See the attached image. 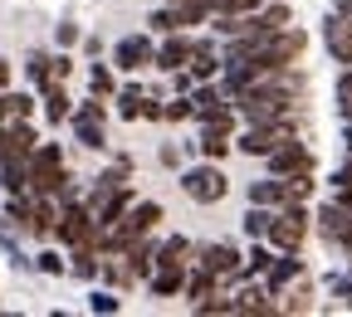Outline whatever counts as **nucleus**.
<instances>
[{
  "label": "nucleus",
  "instance_id": "3",
  "mask_svg": "<svg viewBox=\"0 0 352 317\" xmlns=\"http://www.w3.org/2000/svg\"><path fill=\"white\" fill-rule=\"evenodd\" d=\"M308 230H314V215H308L303 205H279L274 210V220H270V239L279 254H298L303 249V239H308Z\"/></svg>",
  "mask_w": 352,
  "mask_h": 317
},
{
  "label": "nucleus",
  "instance_id": "36",
  "mask_svg": "<svg viewBox=\"0 0 352 317\" xmlns=\"http://www.w3.org/2000/svg\"><path fill=\"white\" fill-rule=\"evenodd\" d=\"M142 117H147V122H162V103H157V98H142Z\"/></svg>",
  "mask_w": 352,
  "mask_h": 317
},
{
  "label": "nucleus",
  "instance_id": "35",
  "mask_svg": "<svg viewBox=\"0 0 352 317\" xmlns=\"http://www.w3.org/2000/svg\"><path fill=\"white\" fill-rule=\"evenodd\" d=\"M54 39L64 44V49H74V44H78V25H59V30H54Z\"/></svg>",
  "mask_w": 352,
  "mask_h": 317
},
{
  "label": "nucleus",
  "instance_id": "16",
  "mask_svg": "<svg viewBox=\"0 0 352 317\" xmlns=\"http://www.w3.org/2000/svg\"><path fill=\"white\" fill-rule=\"evenodd\" d=\"M215 288H220V279L210 274V268H201V263H196L191 274H186V298H191V307H201V303H206Z\"/></svg>",
  "mask_w": 352,
  "mask_h": 317
},
{
  "label": "nucleus",
  "instance_id": "27",
  "mask_svg": "<svg viewBox=\"0 0 352 317\" xmlns=\"http://www.w3.org/2000/svg\"><path fill=\"white\" fill-rule=\"evenodd\" d=\"M88 78H94V98H113V93H118V83H113V69H108V64H94V73H88Z\"/></svg>",
  "mask_w": 352,
  "mask_h": 317
},
{
  "label": "nucleus",
  "instance_id": "12",
  "mask_svg": "<svg viewBox=\"0 0 352 317\" xmlns=\"http://www.w3.org/2000/svg\"><path fill=\"white\" fill-rule=\"evenodd\" d=\"M186 274H191L186 263H157L147 283H152L157 298H176V293H186Z\"/></svg>",
  "mask_w": 352,
  "mask_h": 317
},
{
  "label": "nucleus",
  "instance_id": "33",
  "mask_svg": "<svg viewBox=\"0 0 352 317\" xmlns=\"http://www.w3.org/2000/svg\"><path fill=\"white\" fill-rule=\"evenodd\" d=\"M338 103H342V117H352V64H347V73L338 78Z\"/></svg>",
  "mask_w": 352,
  "mask_h": 317
},
{
  "label": "nucleus",
  "instance_id": "9",
  "mask_svg": "<svg viewBox=\"0 0 352 317\" xmlns=\"http://www.w3.org/2000/svg\"><path fill=\"white\" fill-rule=\"evenodd\" d=\"M191 49H196V39H191L186 30H171V34H166V39L157 44V54H152V64H157L162 73H176V69H186Z\"/></svg>",
  "mask_w": 352,
  "mask_h": 317
},
{
  "label": "nucleus",
  "instance_id": "6",
  "mask_svg": "<svg viewBox=\"0 0 352 317\" xmlns=\"http://www.w3.org/2000/svg\"><path fill=\"white\" fill-rule=\"evenodd\" d=\"M34 147H39V132L30 127V117L0 122V161H30Z\"/></svg>",
  "mask_w": 352,
  "mask_h": 317
},
{
  "label": "nucleus",
  "instance_id": "42",
  "mask_svg": "<svg viewBox=\"0 0 352 317\" xmlns=\"http://www.w3.org/2000/svg\"><path fill=\"white\" fill-rule=\"evenodd\" d=\"M347 147H352V117H347Z\"/></svg>",
  "mask_w": 352,
  "mask_h": 317
},
{
  "label": "nucleus",
  "instance_id": "31",
  "mask_svg": "<svg viewBox=\"0 0 352 317\" xmlns=\"http://www.w3.org/2000/svg\"><path fill=\"white\" fill-rule=\"evenodd\" d=\"M34 263H39V274H54V279H59V274H69V263H64V259H59L54 249H44V254H39Z\"/></svg>",
  "mask_w": 352,
  "mask_h": 317
},
{
  "label": "nucleus",
  "instance_id": "34",
  "mask_svg": "<svg viewBox=\"0 0 352 317\" xmlns=\"http://www.w3.org/2000/svg\"><path fill=\"white\" fill-rule=\"evenodd\" d=\"M69 73H74V59H69V54H59V59H50V78H54V83H64Z\"/></svg>",
  "mask_w": 352,
  "mask_h": 317
},
{
  "label": "nucleus",
  "instance_id": "38",
  "mask_svg": "<svg viewBox=\"0 0 352 317\" xmlns=\"http://www.w3.org/2000/svg\"><path fill=\"white\" fill-rule=\"evenodd\" d=\"M333 191H338V200H342V205H352V180H338Z\"/></svg>",
  "mask_w": 352,
  "mask_h": 317
},
{
  "label": "nucleus",
  "instance_id": "32",
  "mask_svg": "<svg viewBox=\"0 0 352 317\" xmlns=\"http://www.w3.org/2000/svg\"><path fill=\"white\" fill-rule=\"evenodd\" d=\"M88 307H94V312H118L122 303H118V298H113L108 288H98V293H88Z\"/></svg>",
  "mask_w": 352,
  "mask_h": 317
},
{
  "label": "nucleus",
  "instance_id": "39",
  "mask_svg": "<svg viewBox=\"0 0 352 317\" xmlns=\"http://www.w3.org/2000/svg\"><path fill=\"white\" fill-rule=\"evenodd\" d=\"M338 180H352V156H347V161H342V166L333 171V186H338Z\"/></svg>",
  "mask_w": 352,
  "mask_h": 317
},
{
  "label": "nucleus",
  "instance_id": "23",
  "mask_svg": "<svg viewBox=\"0 0 352 317\" xmlns=\"http://www.w3.org/2000/svg\"><path fill=\"white\" fill-rule=\"evenodd\" d=\"M196 122H201V132H206V127H210V132H235V108H230V103H220V108L201 113Z\"/></svg>",
  "mask_w": 352,
  "mask_h": 317
},
{
  "label": "nucleus",
  "instance_id": "7",
  "mask_svg": "<svg viewBox=\"0 0 352 317\" xmlns=\"http://www.w3.org/2000/svg\"><path fill=\"white\" fill-rule=\"evenodd\" d=\"M240 259H245V254H240L235 244H206V249H196V263H201V268H210L220 283L245 279V263H240Z\"/></svg>",
  "mask_w": 352,
  "mask_h": 317
},
{
  "label": "nucleus",
  "instance_id": "14",
  "mask_svg": "<svg viewBox=\"0 0 352 317\" xmlns=\"http://www.w3.org/2000/svg\"><path fill=\"white\" fill-rule=\"evenodd\" d=\"M298 274H303V259L284 254V259H274V263H270V274H264V288H270V293L279 298V293H284V288H289Z\"/></svg>",
  "mask_w": 352,
  "mask_h": 317
},
{
  "label": "nucleus",
  "instance_id": "10",
  "mask_svg": "<svg viewBox=\"0 0 352 317\" xmlns=\"http://www.w3.org/2000/svg\"><path fill=\"white\" fill-rule=\"evenodd\" d=\"M264 161H270V176H298V171H314V152H308L298 137L284 142V147H274Z\"/></svg>",
  "mask_w": 352,
  "mask_h": 317
},
{
  "label": "nucleus",
  "instance_id": "19",
  "mask_svg": "<svg viewBox=\"0 0 352 317\" xmlns=\"http://www.w3.org/2000/svg\"><path fill=\"white\" fill-rule=\"evenodd\" d=\"M196 147H201V156H206V161H226V156H230V147H235V137H230V132H210V127H206Z\"/></svg>",
  "mask_w": 352,
  "mask_h": 317
},
{
  "label": "nucleus",
  "instance_id": "17",
  "mask_svg": "<svg viewBox=\"0 0 352 317\" xmlns=\"http://www.w3.org/2000/svg\"><path fill=\"white\" fill-rule=\"evenodd\" d=\"M270 298H274L270 288H254L250 283V288L235 293V312H279V303H270Z\"/></svg>",
  "mask_w": 352,
  "mask_h": 317
},
{
  "label": "nucleus",
  "instance_id": "41",
  "mask_svg": "<svg viewBox=\"0 0 352 317\" xmlns=\"http://www.w3.org/2000/svg\"><path fill=\"white\" fill-rule=\"evenodd\" d=\"M338 10H342V15H352V0H338Z\"/></svg>",
  "mask_w": 352,
  "mask_h": 317
},
{
  "label": "nucleus",
  "instance_id": "22",
  "mask_svg": "<svg viewBox=\"0 0 352 317\" xmlns=\"http://www.w3.org/2000/svg\"><path fill=\"white\" fill-rule=\"evenodd\" d=\"M30 113H34V98L30 93H10V88L0 93V122H20Z\"/></svg>",
  "mask_w": 352,
  "mask_h": 317
},
{
  "label": "nucleus",
  "instance_id": "29",
  "mask_svg": "<svg viewBox=\"0 0 352 317\" xmlns=\"http://www.w3.org/2000/svg\"><path fill=\"white\" fill-rule=\"evenodd\" d=\"M25 69H30V83H34V88H50V83H54V78H50V54H30Z\"/></svg>",
  "mask_w": 352,
  "mask_h": 317
},
{
  "label": "nucleus",
  "instance_id": "20",
  "mask_svg": "<svg viewBox=\"0 0 352 317\" xmlns=\"http://www.w3.org/2000/svg\"><path fill=\"white\" fill-rule=\"evenodd\" d=\"M270 263H274V244L270 239H254V249L245 254V279H264V274H270Z\"/></svg>",
  "mask_w": 352,
  "mask_h": 317
},
{
  "label": "nucleus",
  "instance_id": "5",
  "mask_svg": "<svg viewBox=\"0 0 352 317\" xmlns=\"http://www.w3.org/2000/svg\"><path fill=\"white\" fill-rule=\"evenodd\" d=\"M182 191L196 200V205H215V200H226L230 196V180L220 166H191L182 171Z\"/></svg>",
  "mask_w": 352,
  "mask_h": 317
},
{
  "label": "nucleus",
  "instance_id": "25",
  "mask_svg": "<svg viewBox=\"0 0 352 317\" xmlns=\"http://www.w3.org/2000/svg\"><path fill=\"white\" fill-rule=\"evenodd\" d=\"M142 98H147L142 88H122V93H118V117L122 122H138L142 117Z\"/></svg>",
  "mask_w": 352,
  "mask_h": 317
},
{
  "label": "nucleus",
  "instance_id": "18",
  "mask_svg": "<svg viewBox=\"0 0 352 317\" xmlns=\"http://www.w3.org/2000/svg\"><path fill=\"white\" fill-rule=\"evenodd\" d=\"M69 113H74L69 88L64 83H50V88H44V117H50V122H69Z\"/></svg>",
  "mask_w": 352,
  "mask_h": 317
},
{
  "label": "nucleus",
  "instance_id": "26",
  "mask_svg": "<svg viewBox=\"0 0 352 317\" xmlns=\"http://www.w3.org/2000/svg\"><path fill=\"white\" fill-rule=\"evenodd\" d=\"M270 220H274L270 205H250V215H245V235H250V239H264V235H270Z\"/></svg>",
  "mask_w": 352,
  "mask_h": 317
},
{
  "label": "nucleus",
  "instance_id": "13",
  "mask_svg": "<svg viewBox=\"0 0 352 317\" xmlns=\"http://www.w3.org/2000/svg\"><path fill=\"white\" fill-rule=\"evenodd\" d=\"M186 69H191V78L196 83H210L220 69H226V64H220V54H215V44H206V39H196V49H191V59H186Z\"/></svg>",
  "mask_w": 352,
  "mask_h": 317
},
{
  "label": "nucleus",
  "instance_id": "28",
  "mask_svg": "<svg viewBox=\"0 0 352 317\" xmlns=\"http://www.w3.org/2000/svg\"><path fill=\"white\" fill-rule=\"evenodd\" d=\"M186 117H196V108H191L186 93H182V98H171V103H162V122H186Z\"/></svg>",
  "mask_w": 352,
  "mask_h": 317
},
{
  "label": "nucleus",
  "instance_id": "30",
  "mask_svg": "<svg viewBox=\"0 0 352 317\" xmlns=\"http://www.w3.org/2000/svg\"><path fill=\"white\" fill-rule=\"evenodd\" d=\"M259 10V0H210V15H245Z\"/></svg>",
  "mask_w": 352,
  "mask_h": 317
},
{
  "label": "nucleus",
  "instance_id": "21",
  "mask_svg": "<svg viewBox=\"0 0 352 317\" xmlns=\"http://www.w3.org/2000/svg\"><path fill=\"white\" fill-rule=\"evenodd\" d=\"M250 205H270V210H279V205H284V180H279V176L254 180V186H250Z\"/></svg>",
  "mask_w": 352,
  "mask_h": 317
},
{
  "label": "nucleus",
  "instance_id": "40",
  "mask_svg": "<svg viewBox=\"0 0 352 317\" xmlns=\"http://www.w3.org/2000/svg\"><path fill=\"white\" fill-rule=\"evenodd\" d=\"M6 88H10V64L0 59V93H6Z\"/></svg>",
  "mask_w": 352,
  "mask_h": 317
},
{
  "label": "nucleus",
  "instance_id": "2",
  "mask_svg": "<svg viewBox=\"0 0 352 317\" xmlns=\"http://www.w3.org/2000/svg\"><path fill=\"white\" fill-rule=\"evenodd\" d=\"M59 191H69L64 152H59V142H39L30 152V196H59Z\"/></svg>",
  "mask_w": 352,
  "mask_h": 317
},
{
  "label": "nucleus",
  "instance_id": "4",
  "mask_svg": "<svg viewBox=\"0 0 352 317\" xmlns=\"http://www.w3.org/2000/svg\"><path fill=\"white\" fill-rule=\"evenodd\" d=\"M298 132H294V122L289 117H274V122H250V132H240V152L245 156H270L274 147H284V142H294Z\"/></svg>",
  "mask_w": 352,
  "mask_h": 317
},
{
  "label": "nucleus",
  "instance_id": "1",
  "mask_svg": "<svg viewBox=\"0 0 352 317\" xmlns=\"http://www.w3.org/2000/svg\"><path fill=\"white\" fill-rule=\"evenodd\" d=\"M298 93H303L298 73L284 69V73H274V78H259V83L240 88L230 103H235V113H245L250 122H274V117H289V113L298 108Z\"/></svg>",
  "mask_w": 352,
  "mask_h": 317
},
{
  "label": "nucleus",
  "instance_id": "37",
  "mask_svg": "<svg viewBox=\"0 0 352 317\" xmlns=\"http://www.w3.org/2000/svg\"><path fill=\"white\" fill-rule=\"evenodd\" d=\"M333 244H342V249L352 254V220H347V224H342V230H338V239H333Z\"/></svg>",
  "mask_w": 352,
  "mask_h": 317
},
{
  "label": "nucleus",
  "instance_id": "24",
  "mask_svg": "<svg viewBox=\"0 0 352 317\" xmlns=\"http://www.w3.org/2000/svg\"><path fill=\"white\" fill-rule=\"evenodd\" d=\"M191 108H196V117L201 113H210V108H220V103H226V88H210V83H201V88H191Z\"/></svg>",
  "mask_w": 352,
  "mask_h": 317
},
{
  "label": "nucleus",
  "instance_id": "8",
  "mask_svg": "<svg viewBox=\"0 0 352 317\" xmlns=\"http://www.w3.org/2000/svg\"><path fill=\"white\" fill-rule=\"evenodd\" d=\"M152 54H157V44H152L147 34H122V39L113 44V69L138 73V69H147V64H152Z\"/></svg>",
  "mask_w": 352,
  "mask_h": 317
},
{
  "label": "nucleus",
  "instance_id": "11",
  "mask_svg": "<svg viewBox=\"0 0 352 317\" xmlns=\"http://www.w3.org/2000/svg\"><path fill=\"white\" fill-rule=\"evenodd\" d=\"M323 44H328V54L338 59V64H352V15H328V25H323Z\"/></svg>",
  "mask_w": 352,
  "mask_h": 317
},
{
  "label": "nucleus",
  "instance_id": "15",
  "mask_svg": "<svg viewBox=\"0 0 352 317\" xmlns=\"http://www.w3.org/2000/svg\"><path fill=\"white\" fill-rule=\"evenodd\" d=\"M69 122H74V137H78L88 152H103V147H108L103 122H98V117H78V113H69Z\"/></svg>",
  "mask_w": 352,
  "mask_h": 317
}]
</instances>
